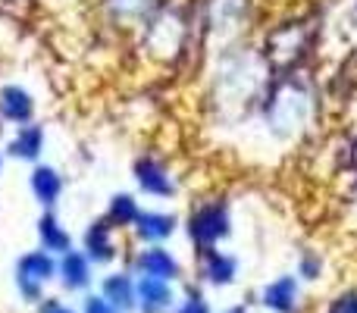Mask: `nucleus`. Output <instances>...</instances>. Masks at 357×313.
<instances>
[{
	"instance_id": "f257e3e1",
	"label": "nucleus",
	"mask_w": 357,
	"mask_h": 313,
	"mask_svg": "<svg viewBox=\"0 0 357 313\" xmlns=\"http://www.w3.org/2000/svg\"><path fill=\"white\" fill-rule=\"evenodd\" d=\"M232 232V222H229V210L226 204L220 201H210V204H201V207L191 213L188 220V235L197 247H216L226 235Z\"/></svg>"
},
{
	"instance_id": "f03ea898",
	"label": "nucleus",
	"mask_w": 357,
	"mask_h": 313,
	"mask_svg": "<svg viewBox=\"0 0 357 313\" xmlns=\"http://www.w3.org/2000/svg\"><path fill=\"white\" fill-rule=\"evenodd\" d=\"M56 279L66 291H88L94 279V264L88 260L85 251H66L63 257H56Z\"/></svg>"
},
{
	"instance_id": "7ed1b4c3",
	"label": "nucleus",
	"mask_w": 357,
	"mask_h": 313,
	"mask_svg": "<svg viewBox=\"0 0 357 313\" xmlns=\"http://www.w3.org/2000/svg\"><path fill=\"white\" fill-rule=\"evenodd\" d=\"M135 295H138V310L142 313H167L176 304L173 282L154 276H138L135 279Z\"/></svg>"
},
{
	"instance_id": "20e7f679",
	"label": "nucleus",
	"mask_w": 357,
	"mask_h": 313,
	"mask_svg": "<svg viewBox=\"0 0 357 313\" xmlns=\"http://www.w3.org/2000/svg\"><path fill=\"white\" fill-rule=\"evenodd\" d=\"M135 182L144 194L151 197H169L176 194V182L169 176V169L154 157H142L135 160Z\"/></svg>"
},
{
	"instance_id": "39448f33",
	"label": "nucleus",
	"mask_w": 357,
	"mask_h": 313,
	"mask_svg": "<svg viewBox=\"0 0 357 313\" xmlns=\"http://www.w3.org/2000/svg\"><path fill=\"white\" fill-rule=\"evenodd\" d=\"M82 251L88 254L91 264H110L116 260V238H113V226L107 220H98L82 232Z\"/></svg>"
},
{
	"instance_id": "423d86ee",
	"label": "nucleus",
	"mask_w": 357,
	"mask_h": 313,
	"mask_svg": "<svg viewBox=\"0 0 357 313\" xmlns=\"http://www.w3.org/2000/svg\"><path fill=\"white\" fill-rule=\"evenodd\" d=\"M0 119L13 125H25L35 119V98L22 85L0 88Z\"/></svg>"
},
{
	"instance_id": "0eeeda50",
	"label": "nucleus",
	"mask_w": 357,
	"mask_h": 313,
	"mask_svg": "<svg viewBox=\"0 0 357 313\" xmlns=\"http://www.w3.org/2000/svg\"><path fill=\"white\" fill-rule=\"evenodd\" d=\"M29 191L44 210H54L56 201L63 194V176L54 169V166L38 163L35 169L29 172Z\"/></svg>"
},
{
	"instance_id": "6e6552de",
	"label": "nucleus",
	"mask_w": 357,
	"mask_h": 313,
	"mask_svg": "<svg viewBox=\"0 0 357 313\" xmlns=\"http://www.w3.org/2000/svg\"><path fill=\"white\" fill-rule=\"evenodd\" d=\"M135 266H138V273H142V276L167 279V282L178 279V270H182V266H178V260L163 245H148L142 254H138Z\"/></svg>"
},
{
	"instance_id": "1a4fd4ad",
	"label": "nucleus",
	"mask_w": 357,
	"mask_h": 313,
	"mask_svg": "<svg viewBox=\"0 0 357 313\" xmlns=\"http://www.w3.org/2000/svg\"><path fill=\"white\" fill-rule=\"evenodd\" d=\"M201 276H204V282H210V285H229L238 276V260H235L232 254L220 251V247H204Z\"/></svg>"
},
{
	"instance_id": "9d476101",
	"label": "nucleus",
	"mask_w": 357,
	"mask_h": 313,
	"mask_svg": "<svg viewBox=\"0 0 357 313\" xmlns=\"http://www.w3.org/2000/svg\"><path fill=\"white\" fill-rule=\"evenodd\" d=\"M38 241L54 257H63L66 251H73V235H69V229L63 226L54 210H44L41 220H38Z\"/></svg>"
},
{
	"instance_id": "9b49d317",
	"label": "nucleus",
	"mask_w": 357,
	"mask_h": 313,
	"mask_svg": "<svg viewBox=\"0 0 357 313\" xmlns=\"http://www.w3.org/2000/svg\"><path fill=\"white\" fill-rule=\"evenodd\" d=\"M16 276L19 279H31V282H54L56 279V257L50 251H44V247H38V251H25L22 257L16 260Z\"/></svg>"
},
{
	"instance_id": "f8f14e48",
	"label": "nucleus",
	"mask_w": 357,
	"mask_h": 313,
	"mask_svg": "<svg viewBox=\"0 0 357 313\" xmlns=\"http://www.w3.org/2000/svg\"><path fill=\"white\" fill-rule=\"evenodd\" d=\"M298 298H301V289H298L295 276H279L276 282H270L260 295L266 310L273 313H295L298 310Z\"/></svg>"
},
{
	"instance_id": "ddd939ff",
	"label": "nucleus",
	"mask_w": 357,
	"mask_h": 313,
	"mask_svg": "<svg viewBox=\"0 0 357 313\" xmlns=\"http://www.w3.org/2000/svg\"><path fill=\"white\" fill-rule=\"evenodd\" d=\"M100 295L119 307L123 313L138 310V295H135V279L129 273H110V276L100 279Z\"/></svg>"
},
{
	"instance_id": "4468645a",
	"label": "nucleus",
	"mask_w": 357,
	"mask_h": 313,
	"mask_svg": "<svg viewBox=\"0 0 357 313\" xmlns=\"http://www.w3.org/2000/svg\"><path fill=\"white\" fill-rule=\"evenodd\" d=\"M41 151H44V129L38 123L16 125V135L6 142V154L25 160V163H35L41 157Z\"/></svg>"
},
{
	"instance_id": "2eb2a0df",
	"label": "nucleus",
	"mask_w": 357,
	"mask_h": 313,
	"mask_svg": "<svg viewBox=\"0 0 357 313\" xmlns=\"http://www.w3.org/2000/svg\"><path fill=\"white\" fill-rule=\"evenodd\" d=\"M135 232H138V238L148 241V245H163V241L176 232V216L157 213V210H142L135 220Z\"/></svg>"
},
{
	"instance_id": "dca6fc26",
	"label": "nucleus",
	"mask_w": 357,
	"mask_h": 313,
	"mask_svg": "<svg viewBox=\"0 0 357 313\" xmlns=\"http://www.w3.org/2000/svg\"><path fill=\"white\" fill-rule=\"evenodd\" d=\"M138 213H142V207H138V201L132 194H116V197H110V204H107V222H110L113 229L135 226Z\"/></svg>"
},
{
	"instance_id": "f3484780",
	"label": "nucleus",
	"mask_w": 357,
	"mask_h": 313,
	"mask_svg": "<svg viewBox=\"0 0 357 313\" xmlns=\"http://www.w3.org/2000/svg\"><path fill=\"white\" fill-rule=\"evenodd\" d=\"M16 291L25 304H41L44 301V285L41 282H31V279H19L16 276Z\"/></svg>"
},
{
	"instance_id": "a211bd4d",
	"label": "nucleus",
	"mask_w": 357,
	"mask_h": 313,
	"mask_svg": "<svg viewBox=\"0 0 357 313\" xmlns=\"http://www.w3.org/2000/svg\"><path fill=\"white\" fill-rule=\"evenodd\" d=\"M79 313H123V310L113 307V304L98 291V295H85V301H82Z\"/></svg>"
},
{
	"instance_id": "6ab92c4d",
	"label": "nucleus",
	"mask_w": 357,
	"mask_h": 313,
	"mask_svg": "<svg viewBox=\"0 0 357 313\" xmlns=\"http://www.w3.org/2000/svg\"><path fill=\"white\" fill-rule=\"evenodd\" d=\"M176 313H210V304L204 301V295H197V291H191V295L185 298V301L176 307Z\"/></svg>"
},
{
	"instance_id": "aec40b11",
	"label": "nucleus",
	"mask_w": 357,
	"mask_h": 313,
	"mask_svg": "<svg viewBox=\"0 0 357 313\" xmlns=\"http://www.w3.org/2000/svg\"><path fill=\"white\" fill-rule=\"evenodd\" d=\"M329 313H357V291H345L329 304Z\"/></svg>"
},
{
	"instance_id": "412c9836",
	"label": "nucleus",
	"mask_w": 357,
	"mask_h": 313,
	"mask_svg": "<svg viewBox=\"0 0 357 313\" xmlns=\"http://www.w3.org/2000/svg\"><path fill=\"white\" fill-rule=\"evenodd\" d=\"M38 307H41L38 313H79V310L69 307V304H63L60 298H44V301L38 304Z\"/></svg>"
},
{
	"instance_id": "4be33fe9",
	"label": "nucleus",
	"mask_w": 357,
	"mask_h": 313,
	"mask_svg": "<svg viewBox=\"0 0 357 313\" xmlns=\"http://www.w3.org/2000/svg\"><path fill=\"white\" fill-rule=\"evenodd\" d=\"M301 273H304L307 279H317V273H320V260H317V257H304Z\"/></svg>"
},
{
	"instance_id": "5701e85b",
	"label": "nucleus",
	"mask_w": 357,
	"mask_h": 313,
	"mask_svg": "<svg viewBox=\"0 0 357 313\" xmlns=\"http://www.w3.org/2000/svg\"><path fill=\"white\" fill-rule=\"evenodd\" d=\"M222 313H245V307H229V310H222Z\"/></svg>"
},
{
	"instance_id": "b1692460",
	"label": "nucleus",
	"mask_w": 357,
	"mask_h": 313,
	"mask_svg": "<svg viewBox=\"0 0 357 313\" xmlns=\"http://www.w3.org/2000/svg\"><path fill=\"white\" fill-rule=\"evenodd\" d=\"M0 169H3V157H0Z\"/></svg>"
}]
</instances>
